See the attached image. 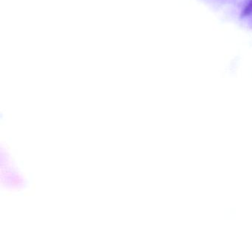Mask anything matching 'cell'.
Here are the masks:
<instances>
[{"mask_svg": "<svg viewBox=\"0 0 252 252\" xmlns=\"http://www.w3.org/2000/svg\"><path fill=\"white\" fill-rule=\"evenodd\" d=\"M241 16L242 18L252 16V0H250L246 4L245 7L241 12Z\"/></svg>", "mask_w": 252, "mask_h": 252, "instance_id": "obj_1", "label": "cell"}]
</instances>
